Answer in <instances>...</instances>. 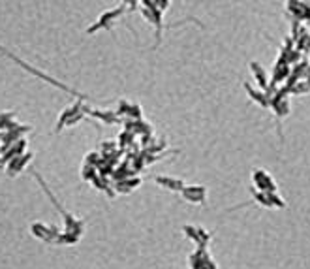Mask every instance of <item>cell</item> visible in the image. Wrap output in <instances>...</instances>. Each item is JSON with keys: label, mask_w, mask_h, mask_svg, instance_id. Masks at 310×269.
<instances>
[{"label": "cell", "mask_w": 310, "mask_h": 269, "mask_svg": "<svg viewBox=\"0 0 310 269\" xmlns=\"http://www.w3.org/2000/svg\"><path fill=\"white\" fill-rule=\"evenodd\" d=\"M87 111H89V109L85 107L83 102H75V104H72V106H68L64 111L60 113V117H58L57 130H60L64 124H75V122L79 121Z\"/></svg>", "instance_id": "6da1fadb"}, {"label": "cell", "mask_w": 310, "mask_h": 269, "mask_svg": "<svg viewBox=\"0 0 310 269\" xmlns=\"http://www.w3.org/2000/svg\"><path fill=\"white\" fill-rule=\"evenodd\" d=\"M245 89H246V92L256 100V102H260L261 106H265V107L271 106V98L267 96V92H265L263 89H254V87H250L248 83H245Z\"/></svg>", "instance_id": "277c9868"}, {"label": "cell", "mask_w": 310, "mask_h": 269, "mask_svg": "<svg viewBox=\"0 0 310 269\" xmlns=\"http://www.w3.org/2000/svg\"><path fill=\"white\" fill-rule=\"evenodd\" d=\"M250 68H252L254 73H256V79H258L261 89L267 90V87H269V79H267V73H265V70H263L258 62H250Z\"/></svg>", "instance_id": "52a82bcc"}, {"label": "cell", "mask_w": 310, "mask_h": 269, "mask_svg": "<svg viewBox=\"0 0 310 269\" xmlns=\"http://www.w3.org/2000/svg\"><path fill=\"white\" fill-rule=\"evenodd\" d=\"M182 194H184V198L186 200H190V202H196V204H201L205 200V188L201 187H190V188H182Z\"/></svg>", "instance_id": "5b68a950"}, {"label": "cell", "mask_w": 310, "mask_h": 269, "mask_svg": "<svg viewBox=\"0 0 310 269\" xmlns=\"http://www.w3.org/2000/svg\"><path fill=\"white\" fill-rule=\"evenodd\" d=\"M124 9H126L124 6H119V8L109 9V11H106V13H102V15H100L98 19H96V21H94V23H92L89 28H87V32L92 34V32H96L98 28H109V26H111V23H113L115 19L123 13Z\"/></svg>", "instance_id": "7a4b0ae2"}, {"label": "cell", "mask_w": 310, "mask_h": 269, "mask_svg": "<svg viewBox=\"0 0 310 269\" xmlns=\"http://www.w3.org/2000/svg\"><path fill=\"white\" fill-rule=\"evenodd\" d=\"M158 185L169 188V190H182V183L179 179H171V177H158Z\"/></svg>", "instance_id": "ba28073f"}, {"label": "cell", "mask_w": 310, "mask_h": 269, "mask_svg": "<svg viewBox=\"0 0 310 269\" xmlns=\"http://www.w3.org/2000/svg\"><path fill=\"white\" fill-rule=\"evenodd\" d=\"M30 158H32V155H30V153H28V155H17L15 158H13V160H11V162H9V173H11V175H15V173H19V171L23 170V168H25L26 166V162H28V160H30Z\"/></svg>", "instance_id": "8992f818"}, {"label": "cell", "mask_w": 310, "mask_h": 269, "mask_svg": "<svg viewBox=\"0 0 310 269\" xmlns=\"http://www.w3.org/2000/svg\"><path fill=\"white\" fill-rule=\"evenodd\" d=\"M124 4H130V8H134V6H136V2H138V0H123Z\"/></svg>", "instance_id": "9c48e42d"}, {"label": "cell", "mask_w": 310, "mask_h": 269, "mask_svg": "<svg viewBox=\"0 0 310 269\" xmlns=\"http://www.w3.org/2000/svg\"><path fill=\"white\" fill-rule=\"evenodd\" d=\"M254 181H256V185L261 188V192H275L277 190V185L273 183L269 173H265V171L261 170H256L254 171Z\"/></svg>", "instance_id": "3957f363"}]
</instances>
